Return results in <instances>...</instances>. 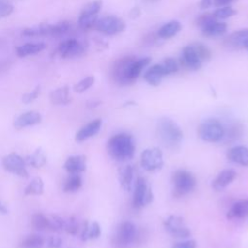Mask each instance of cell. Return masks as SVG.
Listing matches in <instances>:
<instances>
[{
  "mask_svg": "<svg viewBox=\"0 0 248 248\" xmlns=\"http://www.w3.org/2000/svg\"><path fill=\"white\" fill-rule=\"evenodd\" d=\"M136 145L133 137L127 133H118L109 138L107 143L108 154L115 161H126L134 157Z\"/></svg>",
  "mask_w": 248,
  "mask_h": 248,
  "instance_id": "6da1fadb",
  "label": "cell"
},
{
  "mask_svg": "<svg viewBox=\"0 0 248 248\" xmlns=\"http://www.w3.org/2000/svg\"><path fill=\"white\" fill-rule=\"evenodd\" d=\"M157 134L161 142L171 150L178 149L183 140V132L178 124L169 117H162L157 124Z\"/></svg>",
  "mask_w": 248,
  "mask_h": 248,
  "instance_id": "7a4b0ae2",
  "label": "cell"
},
{
  "mask_svg": "<svg viewBox=\"0 0 248 248\" xmlns=\"http://www.w3.org/2000/svg\"><path fill=\"white\" fill-rule=\"evenodd\" d=\"M137 238V228L134 223L124 221L120 223L112 235L111 244L115 248H126Z\"/></svg>",
  "mask_w": 248,
  "mask_h": 248,
  "instance_id": "3957f363",
  "label": "cell"
},
{
  "mask_svg": "<svg viewBox=\"0 0 248 248\" xmlns=\"http://www.w3.org/2000/svg\"><path fill=\"white\" fill-rule=\"evenodd\" d=\"M173 185V195L181 197L192 192L197 184L195 176L186 170H177L172 173L171 177Z\"/></svg>",
  "mask_w": 248,
  "mask_h": 248,
  "instance_id": "277c9868",
  "label": "cell"
},
{
  "mask_svg": "<svg viewBox=\"0 0 248 248\" xmlns=\"http://www.w3.org/2000/svg\"><path fill=\"white\" fill-rule=\"evenodd\" d=\"M198 133L199 137L204 141L218 142L223 140L225 128L218 119L208 118L201 123Z\"/></svg>",
  "mask_w": 248,
  "mask_h": 248,
  "instance_id": "5b68a950",
  "label": "cell"
},
{
  "mask_svg": "<svg viewBox=\"0 0 248 248\" xmlns=\"http://www.w3.org/2000/svg\"><path fill=\"white\" fill-rule=\"evenodd\" d=\"M153 201L152 189L147 185L146 180L139 176L135 182L134 194H133V206L135 208H140L151 203Z\"/></svg>",
  "mask_w": 248,
  "mask_h": 248,
  "instance_id": "8992f818",
  "label": "cell"
},
{
  "mask_svg": "<svg viewBox=\"0 0 248 248\" xmlns=\"http://www.w3.org/2000/svg\"><path fill=\"white\" fill-rule=\"evenodd\" d=\"M94 28L104 35L113 36L121 33L125 29V22L115 16H107L98 18Z\"/></svg>",
  "mask_w": 248,
  "mask_h": 248,
  "instance_id": "52a82bcc",
  "label": "cell"
},
{
  "mask_svg": "<svg viewBox=\"0 0 248 248\" xmlns=\"http://www.w3.org/2000/svg\"><path fill=\"white\" fill-rule=\"evenodd\" d=\"M136 58L134 56H124L114 61L111 68V78L119 85H130L131 82L128 78V70L131 63Z\"/></svg>",
  "mask_w": 248,
  "mask_h": 248,
  "instance_id": "ba28073f",
  "label": "cell"
},
{
  "mask_svg": "<svg viewBox=\"0 0 248 248\" xmlns=\"http://www.w3.org/2000/svg\"><path fill=\"white\" fill-rule=\"evenodd\" d=\"M140 165L147 171L160 170L164 165L163 153L159 147L144 149L140 154Z\"/></svg>",
  "mask_w": 248,
  "mask_h": 248,
  "instance_id": "9c48e42d",
  "label": "cell"
},
{
  "mask_svg": "<svg viewBox=\"0 0 248 248\" xmlns=\"http://www.w3.org/2000/svg\"><path fill=\"white\" fill-rule=\"evenodd\" d=\"M3 168L13 174L18 175L20 177H27L28 171L26 170V163L24 159L16 153L7 154L2 158Z\"/></svg>",
  "mask_w": 248,
  "mask_h": 248,
  "instance_id": "30bf717a",
  "label": "cell"
},
{
  "mask_svg": "<svg viewBox=\"0 0 248 248\" xmlns=\"http://www.w3.org/2000/svg\"><path fill=\"white\" fill-rule=\"evenodd\" d=\"M166 231L175 237H188L191 234L190 230L184 224L183 218L177 215H170L164 221Z\"/></svg>",
  "mask_w": 248,
  "mask_h": 248,
  "instance_id": "8fae6325",
  "label": "cell"
},
{
  "mask_svg": "<svg viewBox=\"0 0 248 248\" xmlns=\"http://www.w3.org/2000/svg\"><path fill=\"white\" fill-rule=\"evenodd\" d=\"M85 45L77 39L71 38L63 41L58 46V53L63 58H74L80 56L85 51Z\"/></svg>",
  "mask_w": 248,
  "mask_h": 248,
  "instance_id": "7c38bea8",
  "label": "cell"
},
{
  "mask_svg": "<svg viewBox=\"0 0 248 248\" xmlns=\"http://www.w3.org/2000/svg\"><path fill=\"white\" fill-rule=\"evenodd\" d=\"M179 60H180L181 65H183V67H185L186 69L192 70V71H197V70L201 69L202 64V60L198 56V54L195 51L192 45L186 46L182 49Z\"/></svg>",
  "mask_w": 248,
  "mask_h": 248,
  "instance_id": "4fadbf2b",
  "label": "cell"
},
{
  "mask_svg": "<svg viewBox=\"0 0 248 248\" xmlns=\"http://www.w3.org/2000/svg\"><path fill=\"white\" fill-rule=\"evenodd\" d=\"M224 45L230 49L245 48L248 45V28L232 32L224 40Z\"/></svg>",
  "mask_w": 248,
  "mask_h": 248,
  "instance_id": "5bb4252c",
  "label": "cell"
},
{
  "mask_svg": "<svg viewBox=\"0 0 248 248\" xmlns=\"http://www.w3.org/2000/svg\"><path fill=\"white\" fill-rule=\"evenodd\" d=\"M102 126V120L100 118L94 119L81 127L76 134L75 140L78 142H81L86 140L89 138H92L93 136L97 135L101 129Z\"/></svg>",
  "mask_w": 248,
  "mask_h": 248,
  "instance_id": "9a60e30c",
  "label": "cell"
},
{
  "mask_svg": "<svg viewBox=\"0 0 248 248\" xmlns=\"http://www.w3.org/2000/svg\"><path fill=\"white\" fill-rule=\"evenodd\" d=\"M227 159L234 164L248 167V147L236 145L230 148L227 152Z\"/></svg>",
  "mask_w": 248,
  "mask_h": 248,
  "instance_id": "2e32d148",
  "label": "cell"
},
{
  "mask_svg": "<svg viewBox=\"0 0 248 248\" xmlns=\"http://www.w3.org/2000/svg\"><path fill=\"white\" fill-rule=\"evenodd\" d=\"M235 177H236V171L234 170H232V169L223 170L214 178L211 186L215 191H222L229 184H231L234 180Z\"/></svg>",
  "mask_w": 248,
  "mask_h": 248,
  "instance_id": "e0dca14e",
  "label": "cell"
},
{
  "mask_svg": "<svg viewBox=\"0 0 248 248\" xmlns=\"http://www.w3.org/2000/svg\"><path fill=\"white\" fill-rule=\"evenodd\" d=\"M42 121V115L37 111H26L18 115L14 121V127L17 129L33 126Z\"/></svg>",
  "mask_w": 248,
  "mask_h": 248,
  "instance_id": "ac0fdd59",
  "label": "cell"
},
{
  "mask_svg": "<svg viewBox=\"0 0 248 248\" xmlns=\"http://www.w3.org/2000/svg\"><path fill=\"white\" fill-rule=\"evenodd\" d=\"M64 169L70 173H80L86 169V158L84 155H74L67 158Z\"/></svg>",
  "mask_w": 248,
  "mask_h": 248,
  "instance_id": "d6986e66",
  "label": "cell"
},
{
  "mask_svg": "<svg viewBox=\"0 0 248 248\" xmlns=\"http://www.w3.org/2000/svg\"><path fill=\"white\" fill-rule=\"evenodd\" d=\"M165 76L166 75H165L162 65L155 64V65L151 66L150 68H148L144 72L143 78L148 84H150L152 86H158L161 83V81Z\"/></svg>",
  "mask_w": 248,
  "mask_h": 248,
  "instance_id": "ffe728a7",
  "label": "cell"
},
{
  "mask_svg": "<svg viewBox=\"0 0 248 248\" xmlns=\"http://www.w3.org/2000/svg\"><path fill=\"white\" fill-rule=\"evenodd\" d=\"M227 27L228 26L226 22L219 21V19H214L201 29L204 37L213 38V37H219L224 35L227 31Z\"/></svg>",
  "mask_w": 248,
  "mask_h": 248,
  "instance_id": "44dd1931",
  "label": "cell"
},
{
  "mask_svg": "<svg viewBox=\"0 0 248 248\" xmlns=\"http://www.w3.org/2000/svg\"><path fill=\"white\" fill-rule=\"evenodd\" d=\"M248 214V199L238 200L232 204L227 212L228 219H240Z\"/></svg>",
  "mask_w": 248,
  "mask_h": 248,
  "instance_id": "7402d4cb",
  "label": "cell"
},
{
  "mask_svg": "<svg viewBox=\"0 0 248 248\" xmlns=\"http://www.w3.org/2000/svg\"><path fill=\"white\" fill-rule=\"evenodd\" d=\"M150 61H151L150 57H143V58H140V59H135L131 63L129 70H128V78H129L131 84L136 81L138 77L140 75L142 70L150 63Z\"/></svg>",
  "mask_w": 248,
  "mask_h": 248,
  "instance_id": "603a6c76",
  "label": "cell"
},
{
  "mask_svg": "<svg viewBox=\"0 0 248 248\" xmlns=\"http://www.w3.org/2000/svg\"><path fill=\"white\" fill-rule=\"evenodd\" d=\"M49 99H50L51 104L56 105V106L69 104L71 102L69 86L64 85V86H61V87H58V88L52 90L49 94Z\"/></svg>",
  "mask_w": 248,
  "mask_h": 248,
  "instance_id": "cb8c5ba5",
  "label": "cell"
},
{
  "mask_svg": "<svg viewBox=\"0 0 248 248\" xmlns=\"http://www.w3.org/2000/svg\"><path fill=\"white\" fill-rule=\"evenodd\" d=\"M50 27H51V24L49 23H40L38 25L23 29L21 35L23 37H31V38L49 37Z\"/></svg>",
  "mask_w": 248,
  "mask_h": 248,
  "instance_id": "d4e9b609",
  "label": "cell"
},
{
  "mask_svg": "<svg viewBox=\"0 0 248 248\" xmlns=\"http://www.w3.org/2000/svg\"><path fill=\"white\" fill-rule=\"evenodd\" d=\"M46 48L44 43H26L16 47V55L18 57H27L30 55L37 54Z\"/></svg>",
  "mask_w": 248,
  "mask_h": 248,
  "instance_id": "484cf974",
  "label": "cell"
},
{
  "mask_svg": "<svg viewBox=\"0 0 248 248\" xmlns=\"http://www.w3.org/2000/svg\"><path fill=\"white\" fill-rule=\"evenodd\" d=\"M181 30V23L177 20H170L163 24L158 30V36L161 39H170L175 36Z\"/></svg>",
  "mask_w": 248,
  "mask_h": 248,
  "instance_id": "4316f807",
  "label": "cell"
},
{
  "mask_svg": "<svg viewBox=\"0 0 248 248\" xmlns=\"http://www.w3.org/2000/svg\"><path fill=\"white\" fill-rule=\"evenodd\" d=\"M101 235V227L99 223L93 222L89 224L88 222H84L83 227L81 229L80 238L82 241H86L89 239H96Z\"/></svg>",
  "mask_w": 248,
  "mask_h": 248,
  "instance_id": "83f0119b",
  "label": "cell"
},
{
  "mask_svg": "<svg viewBox=\"0 0 248 248\" xmlns=\"http://www.w3.org/2000/svg\"><path fill=\"white\" fill-rule=\"evenodd\" d=\"M118 176H119V183L121 187L126 191H130L132 188L133 177H134V171H133L132 166L127 165L119 169Z\"/></svg>",
  "mask_w": 248,
  "mask_h": 248,
  "instance_id": "f1b7e54d",
  "label": "cell"
},
{
  "mask_svg": "<svg viewBox=\"0 0 248 248\" xmlns=\"http://www.w3.org/2000/svg\"><path fill=\"white\" fill-rule=\"evenodd\" d=\"M24 161L28 166L33 168H41L46 164V157L41 148H37L33 153L27 155L24 158Z\"/></svg>",
  "mask_w": 248,
  "mask_h": 248,
  "instance_id": "f546056e",
  "label": "cell"
},
{
  "mask_svg": "<svg viewBox=\"0 0 248 248\" xmlns=\"http://www.w3.org/2000/svg\"><path fill=\"white\" fill-rule=\"evenodd\" d=\"M82 185V179L78 173H72L66 179L63 185V191L66 193H75L80 189Z\"/></svg>",
  "mask_w": 248,
  "mask_h": 248,
  "instance_id": "4dcf8cb0",
  "label": "cell"
},
{
  "mask_svg": "<svg viewBox=\"0 0 248 248\" xmlns=\"http://www.w3.org/2000/svg\"><path fill=\"white\" fill-rule=\"evenodd\" d=\"M32 227L37 231L50 230V220L43 213H36L31 219Z\"/></svg>",
  "mask_w": 248,
  "mask_h": 248,
  "instance_id": "1f68e13d",
  "label": "cell"
},
{
  "mask_svg": "<svg viewBox=\"0 0 248 248\" xmlns=\"http://www.w3.org/2000/svg\"><path fill=\"white\" fill-rule=\"evenodd\" d=\"M45 243L44 238L39 234H31L22 239L19 248H42Z\"/></svg>",
  "mask_w": 248,
  "mask_h": 248,
  "instance_id": "d6a6232c",
  "label": "cell"
},
{
  "mask_svg": "<svg viewBox=\"0 0 248 248\" xmlns=\"http://www.w3.org/2000/svg\"><path fill=\"white\" fill-rule=\"evenodd\" d=\"M44 192V182L42 178L35 177L28 183V185L24 189V195H42Z\"/></svg>",
  "mask_w": 248,
  "mask_h": 248,
  "instance_id": "836d02e7",
  "label": "cell"
},
{
  "mask_svg": "<svg viewBox=\"0 0 248 248\" xmlns=\"http://www.w3.org/2000/svg\"><path fill=\"white\" fill-rule=\"evenodd\" d=\"M241 135H242V126L238 123H235L233 125H232L228 131L225 130L223 140L226 142H233L236 140H238V138H240Z\"/></svg>",
  "mask_w": 248,
  "mask_h": 248,
  "instance_id": "e575fe53",
  "label": "cell"
},
{
  "mask_svg": "<svg viewBox=\"0 0 248 248\" xmlns=\"http://www.w3.org/2000/svg\"><path fill=\"white\" fill-rule=\"evenodd\" d=\"M70 28H71V24L69 21H66V20L51 24L49 37H54V38L61 37L65 35L70 30Z\"/></svg>",
  "mask_w": 248,
  "mask_h": 248,
  "instance_id": "d590c367",
  "label": "cell"
},
{
  "mask_svg": "<svg viewBox=\"0 0 248 248\" xmlns=\"http://www.w3.org/2000/svg\"><path fill=\"white\" fill-rule=\"evenodd\" d=\"M102 1L95 0L92 2L87 3L81 10L80 16H98L101 8H102Z\"/></svg>",
  "mask_w": 248,
  "mask_h": 248,
  "instance_id": "8d00e7d4",
  "label": "cell"
},
{
  "mask_svg": "<svg viewBox=\"0 0 248 248\" xmlns=\"http://www.w3.org/2000/svg\"><path fill=\"white\" fill-rule=\"evenodd\" d=\"M192 46L194 47L195 51L197 52L198 56L202 60V62L209 61L211 58V51L210 49L202 43H194L192 44Z\"/></svg>",
  "mask_w": 248,
  "mask_h": 248,
  "instance_id": "74e56055",
  "label": "cell"
},
{
  "mask_svg": "<svg viewBox=\"0 0 248 248\" xmlns=\"http://www.w3.org/2000/svg\"><path fill=\"white\" fill-rule=\"evenodd\" d=\"M98 19V16H80L78 19V27L82 30H88L95 26V23Z\"/></svg>",
  "mask_w": 248,
  "mask_h": 248,
  "instance_id": "f35d334b",
  "label": "cell"
},
{
  "mask_svg": "<svg viewBox=\"0 0 248 248\" xmlns=\"http://www.w3.org/2000/svg\"><path fill=\"white\" fill-rule=\"evenodd\" d=\"M95 81V78L93 76H88L83 78L81 80H79L78 83L74 85V91L78 93H81L86 91L88 88H90Z\"/></svg>",
  "mask_w": 248,
  "mask_h": 248,
  "instance_id": "ab89813d",
  "label": "cell"
},
{
  "mask_svg": "<svg viewBox=\"0 0 248 248\" xmlns=\"http://www.w3.org/2000/svg\"><path fill=\"white\" fill-rule=\"evenodd\" d=\"M212 14L217 19H226L234 16L236 14V11L230 6H224V7L218 8Z\"/></svg>",
  "mask_w": 248,
  "mask_h": 248,
  "instance_id": "60d3db41",
  "label": "cell"
},
{
  "mask_svg": "<svg viewBox=\"0 0 248 248\" xmlns=\"http://www.w3.org/2000/svg\"><path fill=\"white\" fill-rule=\"evenodd\" d=\"M161 65H162V67L164 69V72H165L166 76L174 74L178 70V63L172 57H167L166 59H164L163 63Z\"/></svg>",
  "mask_w": 248,
  "mask_h": 248,
  "instance_id": "b9f144b4",
  "label": "cell"
},
{
  "mask_svg": "<svg viewBox=\"0 0 248 248\" xmlns=\"http://www.w3.org/2000/svg\"><path fill=\"white\" fill-rule=\"evenodd\" d=\"M78 229H79V225H78V222L76 217L71 216L67 221H65V229L64 230H66V232L68 233H70L72 235H76V234H78Z\"/></svg>",
  "mask_w": 248,
  "mask_h": 248,
  "instance_id": "7bdbcfd3",
  "label": "cell"
},
{
  "mask_svg": "<svg viewBox=\"0 0 248 248\" xmlns=\"http://www.w3.org/2000/svg\"><path fill=\"white\" fill-rule=\"evenodd\" d=\"M40 92H41V86L38 85V86H36L33 90H31V91H29V92L23 94L21 100H22V102H23L24 104H30V103H32L33 101H35V100L39 97Z\"/></svg>",
  "mask_w": 248,
  "mask_h": 248,
  "instance_id": "ee69618b",
  "label": "cell"
},
{
  "mask_svg": "<svg viewBox=\"0 0 248 248\" xmlns=\"http://www.w3.org/2000/svg\"><path fill=\"white\" fill-rule=\"evenodd\" d=\"M50 231H61L65 229V221L58 215H52L50 217Z\"/></svg>",
  "mask_w": 248,
  "mask_h": 248,
  "instance_id": "f6af8a7d",
  "label": "cell"
},
{
  "mask_svg": "<svg viewBox=\"0 0 248 248\" xmlns=\"http://www.w3.org/2000/svg\"><path fill=\"white\" fill-rule=\"evenodd\" d=\"M14 11V6L8 0H0V18L9 16Z\"/></svg>",
  "mask_w": 248,
  "mask_h": 248,
  "instance_id": "bcb514c9",
  "label": "cell"
},
{
  "mask_svg": "<svg viewBox=\"0 0 248 248\" xmlns=\"http://www.w3.org/2000/svg\"><path fill=\"white\" fill-rule=\"evenodd\" d=\"M214 19H217L213 14H202L201 16H199L197 18H196V24L200 27V28H202L203 26H205L206 24H208L209 22H211L212 20Z\"/></svg>",
  "mask_w": 248,
  "mask_h": 248,
  "instance_id": "7dc6e473",
  "label": "cell"
},
{
  "mask_svg": "<svg viewBox=\"0 0 248 248\" xmlns=\"http://www.w3.org/2000/svg\"><path fill=\"white\" fill-rule=\"evenodd\" d=\"M196 247H197V242L194 239L176 242L172 245V248H196Z\"/></svg>",
  "mask_w": 248,
  "mask_h": 248,
  "instance_id": "c3c4849f",
  "label": "cell"
},
{
  "mask_svg": "<svg viewBox=\"0 0 248 248\" xmlns=\"http://www.w3.org/2000/svg\"><path fill=\"white\" fill-rule=\"evenodd\" d=\"M61 244L62 240L58 236H50L46 241V245L48 248H59Z\"/></svg>",
  "mask_w": 248,
  "mask_h": 248,
  "instance_id": "681fc988",
  "label": "cell"
},
{
  "mask_svg": "<svg viewBox=\"0 0 248 248\" xmlns=\"http://www.w3.org/2000/svg\"><path fill=\"white\" fill-rule=\"evenodd\" d=\"M10 69V62L7 60H0V75L6 73Z\"/></svg>",
  "mask_w": 248,
  "mask_h": 248,
  "instance_id": "f907efd6",
  "label": "cell"
},
{
  "mask_svg": "<svg viewBox=\"0 0 248 248\" xmlns=\"http://www.w3.org/2000/svg\"><path fill=\"white\" fill-rule=\"evenodd\" d=\"M140 14H141L140 9L139 7H134V8L130 11V13H129V16H130L131 18L135 19V18H138V17L140 16Z\"/></svg>",
  "mask_w": 248,
  "mask_h": 248,
  "instance_id": "816d5d0a",
  "label": "cell"
},
{
  "mask_svg": "<svg viewBox=\"0 0 248 248\" xmlns=\"http://www.w3.org/2000/svg\"><path fill=\"white\" fill-rule=\"evenodd\" d=\"M233 0H213V5L216 7H224L227 6L228 4L232 3Z\"/></svg>",
  "mask_w": 248,
  "mask_h": 248,
  "instance_id": "f5cc1de1",
  "label": "cell"
},
{
  "mask_svg": "<svg viewBox=\"0 0 248 248\" xmlns=\"http://www.w3.org/2000/svg\"><path fill=\"white\" fill-rule=\"evenodd\" d=\"M213 4V0H201L200 2V8L202 10L208 9Z\"/></svg>",
  "mask_w": 248,
  "mask_h": 248,
  "instance_id": "db71d44e",
  "label": "cell"
},
{
  "mask_svg": "<svg viewBox=\"0 0 248 248\" xmlns=\"http://www.w3.org/2000/svg\"><path fill=\"white\" fill-rule=\"evenodd\" d=\"M101 104V102H96V101H91V102H89L88 104H87V107H89V108H96V107H98L99 105Z\"/></svg>",
  "mask_w": 248,
  "mask_h": 248,
  "instance_id": "11a10c76",
  "label": "cell"
},
{
  "mask_svg": "<svg viewBox=\"0 0 248 248\" xmlns=\"http://www.w3.org/2000/svg\"><path fill=\"white\" fill-rule=\"evenodd\" d=\"M7 211H8L7 207L0 202V213H7Z\"/></svg>",
  "mask_w": 248,
  "mask_h": 248,
  "instance_id": "9f6ffc18",
  "label": "cell"
},
{
  "mask_svg": "<svg viewBox=\"0 0 248 248\" xmlns=\"http://www.w3.org/2000/svg\"><path fill=\"white\" fill-rule=\"evenodd\" d=\"M145 1H147V2H157L158 0H145Z\"/></svg>",
  "mask_w": 248,
  "mask_h": 248,
  "instance_id": "6f0895ef",
  "label": "cell"
}]
</instances>
